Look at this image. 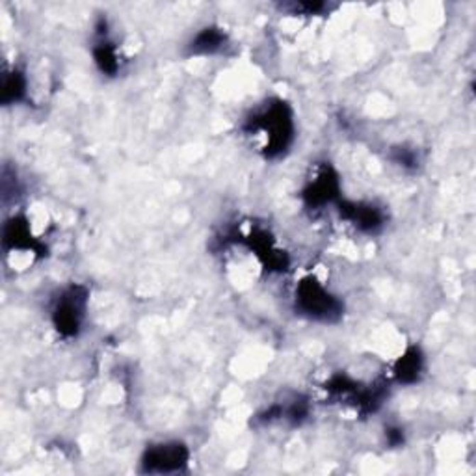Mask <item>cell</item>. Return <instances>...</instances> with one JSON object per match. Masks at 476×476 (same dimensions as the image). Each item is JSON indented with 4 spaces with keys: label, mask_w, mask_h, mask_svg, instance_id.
<instances>
[{
    "label": "cell",
    "mask_w": 476,
    "mask_h": 476,
    "mask_svg": "<svg viewBox=\"0 0 476 476\" xmlns=\"http://www.w3.org/2000/svg\"><path fill=\"white\" fill-rule=\"evenodd\" d=\"M26 89L25 77L19 73V71H13L4 79V86H2V103L11 104L17 103L23 99Z\"/></svg>",
    "instance_id": "8992f818"
},
{
    "label": "cell",
    "mask_w": 476,
    "mask_h": 476,
    "mask_svg": "<svg viewBox=\"0 0 476 476\" xmlns=\"http://www.w3.org/2000/svg\"><path fill=\"white\" fill-rule=\"evenodd\" d=\"M296 305L301 314L316 320H333L341 314V304L328 294L324 287L314 279H305L298 285Z\"/></svg>",
    "instance_id": "6da1fadb"
},
{
    "label": "cell",
    "mask_w": 476,
    "mask_h": 476,
    "mask_svg": "<svg viewBox=\"0 0 476 476\" xmlns=\"http://www.w3.org/2000/svg\"><path fill=\"white\" fill-rule=\"evenodd\" d=\"M419 370H421V355H419L417 350H411L408 355H404L398 361L397 376L402 382H413V380H417Z\"/></svg>",
    "instance_id": "9c48e42d"
},
{
    "label": "cell",
    "mask_w": 476,
    "mask_h": 476,
    "mask_svg": "<svg viewBox=\"0 0 476 476\" xmlns=\"http://www.w3.org/2000/svg\"><path fill=\"white\" fill-rule=\"evenodd\" d=\"M223 41H226V35L221 34L220 30L205 28L196 40L192 41V52L194 55H209V52L220 49Z\"/></svg>",
    "instance_id": "5b68a950"
},
{
    "label": "cell",
    "mask_w": 476,
    "mask_h": 476,
    "mask_svg": "<svg viewBox=\"0 0 476 476\" xmlns=\"http://www.w3.org/2000/svg\"><path fill=\"white\" fill-rule=\"evenodd\" d=\"M30 235L26 229L25 221L11 220L4 229V242L11 244L13 248H30Z\"/></svg>",
    "instance_id": "ba28073f"
},
{
    "label": "cell",
    "mask_w": 476,
    "mask_h": 476,
    "mask_svg": "<svg viewBox=\"0 0 476 476\" xmlns=\"http://www.w3.org/2000/svg\"><path fill=\"white\" fill-rule=\"evenodd\" d=\"M84 296L77 294V290H71L69 294L60 299L58 307L55 313V322L58 331L65 335H74L80 326V316H82Z\"/></svg>",
    "instance_id": "3957f363"
},
{
    "label": "cell",
    "mask_w": 476,
    "mask_h": 476,
    "mask_svg": "<svg viewBox=\"0 0 476 476\" xmlns=\"http://www.w3.org/2000/svg\"><path fill=\"white\" fill-rule=\"evenodd\" d=\"M337 194V181L328 179V175H322L316 182H313L311 190L307 192V197H311V203L320 205V203L329 201Z\"/></svg>",
    "instance_id": "52a82bcc"
},
{
    "label": "cell",
    "mask_w": 476,
    "mask_h": 476,
    "mask_svg": "<svg viewBox=\"0 0 476 476\" xmlns=\"http://www.w3.org/2000/svg\"><path fill=\"white\" fill-rule=\"evenodd\" d=\"M95 58H97V64L101 65V69L106 71V73H114L118 69V56H116L114 49L109 45H101L95 50Z\"/></svg>",
    "instance_id": "30bf717a"
},
{
    "label": "cell",
    "mask_w": 476,
    "mask_h": 476,
    "mask_svg": "<svg viewBox=\"0 0 476 476\" xmlns=\"http://www.w3.org/2000/svg\"><path fill=\"white\" fill-rule=\"evenodd\" d=\"M188 460V452L182 445H160V447L149 448L143 465L148 471L170 472L179 471Z\"/></svg>",
    "instance_id": "7a4b0ae2"
},
{
    "label": "cell",
    "mask_w": 476,
    "mask_h": 476,
    "mask_svg": "<svg viewBox=\"0 0 476 476\" xmlns=\"http://www.w3.org/2000/svg\"><path fill=\"white\" fill-rule=\"evenodd\" d=\"M341 212L344 214V218H348L350 221H354L355 226L363 231H374L376 227L382 226V214H380L378 209H374L372 205H343Z\"/></svg>",
    "instance_id": "277c9868"
}]
</instances>
